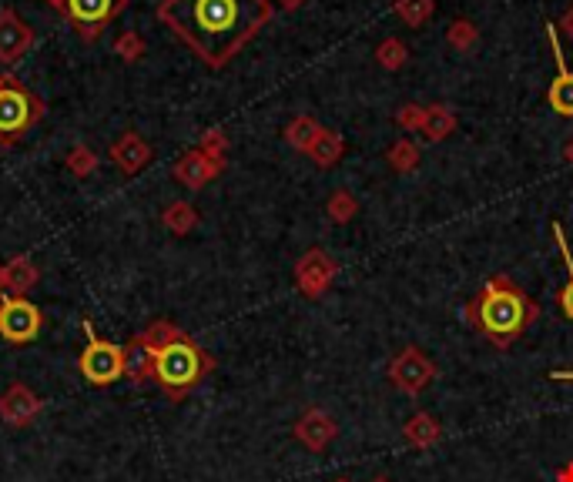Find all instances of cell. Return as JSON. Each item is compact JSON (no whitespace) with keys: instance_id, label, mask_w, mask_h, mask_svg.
<instances>
[{"instance_id":"74e56055","label":"cell","mask_w":573,"mask_h":482,"mask_svg":"<svg viewBox=\"0 0 573 482\" xmlns=\"http://www.w3.org/2000/svg\"><path fill=\"white\" fill-rule=\"evenodd\" d=\"M372 482H393V479H386V476H379V479H372Z\"/></svg>"},{"instance_id":"9a60e30c","label":"cell","mask_w":573,"mask_h":482,"mask_svg":"<svg viewBox=\"0 0 573 482\" xmlns=\"http://www.w3.org/2000/svg\"><path fill=\"white\" fill-rule=\"evenodd\" d=\"M108 154H111L114 168H118L121 175H128V178L141 175V171L151 165V144L141 138V134H135V131L121 134V138L111 144Z\"/></svg>"},{"instance_id":"ffe728a7","label":"cell","mask_w":573,"mask_h":482,"mask_svg":"<svg viewBox=\"0 0 573 482\" xmlns=\"http://www.w3.org/2000/svg\"><path fill=\"white\" fill-rule=\"evenodd\" d=\"M403 436L413 449H429L443 439V429H439V422L429 416V412H416L413 419H406Z\"/></svg>"},{"instance_id":"5bb4252c","label":"cell","mask_w":573,"mask_h":482,"mask_svg":"<svg viewBox=\"0 0 573 482\" xmlns=\"http://www.w3.org/2000/svg\"><path fill=\"white\" fill-rule=\"evenodd\" d=\"M295 439L302 442L305 449H312V452H322L329 446L332 439L339 436V426H336V419L329 416V412H322V409H305L299 419H295Z\"/></svg>"},{"instance_id":"5b68a950","label":"cell","mask_w":573,"mask_h":482,"mask_svg":"<svg viewBox=\"0 0 573 482\" xmlns=\"http://www.w3.org/2000/svg\"><path fill=\"white\" fill-rule=\"evenodd\" d=\"M81 332L88 345L78 355V369L91 385H111L124 379V349L94 332L91 318H81Z\"/></svg>"},{"instance_id":"7a4b0ae2","label":"cell","mask_w":573,"mask_h":482,"mask_svg":"<svg viewBox=\"0 0 573 482\" xmlns=\"http://www.w3.org/2000/svg\"><path fill=\"white\" fill-rule=\"evenodd\" d=\"M463 318L493 349L506 352L540 318V305L510 275H493L463 305Z\"/></svg>"},{"instance_id":"277c9868","label":"cell","mask_w":573,"mask_h":482,"mask_svg":"<svg viewBox=\"0 0 573 482\" xmlns=\"http://www.w3.org/2000/svg\"><path fill=\"white\" fill-rule=\"evenodd\" d=\"M47 104L27 88L21 77L0 71V148H14L44 121Z\"/></svg>"},{"instance_id":"30bf717a","label":"cell","mask_w":573,"mask_h":482,"mask_svg":"<svg viewBox=\"0 0 573 482\" xmlns=\"http://www.w3.org/2000/svg\"><path fill=\"white\" fill-rule=\"evenodd\" d=\"M37 41L34 27L24 21L14 7H4L0 11V64L14 67L17 61H24L31 54V47Z\"/></svg>"},{"instance_id":"44dd1931","label":"cell","mask_w":573,"mask_h":482,"mask_svg":"<svg viewBox=\"0 0 573 482\" xmlns=\"http://www.w3.org/2000/svg\"><path fill=\"white\" fill-rule=\"evenodd\" d=\"M319 131H322V124L312 118V114H295V118L285 124V131H282V138L289 148L295 151H302V154H309L312 148V141L319 138Z\"/></svg>"},{"instance_id":"2e32d148","label":"cell","mask_w":573,"mask_h":482,"mask_svg":"<svg viewBox=\"0 0 573 482\" xmlns=\"http://www.w3.org/2000/svg\"><path fill=\"white\" fill-rule=\"evenodd\" d=\"M124 379H131V385L155 382V349L145 342V335H135L124 345Z\"/></svg>"},{"instance_id":"f35d334b","label":"cell","mask_w":573,"mask_h":482,"mask_svg":"<svg viewBox=\"0 0 573 482\" xmlns=\"http://www.w3.org/2000/svg\"><path fill=\"white\" fill-rule=\"evenodd\" d=\"M336 482H349V479H336Z\"/></svg>"},{"instance_id":"cb8c5ba5","label":"cell","mask_w":573,"mask_h":482,"mask_svg":"<svg viewBox=\"0 0 573 482\" xmlns=\"http://www.w3.org/2000/svg\"><path fill=\"white\" fill-rule=\"evenodd\" d=\"M419 158H423V151H419V144L413 138H399V141H393V148L386 151L389 168L399 171V175H409V171H416L419 168Z\"/></svg>"},{"instance_id":"52a82bcc","label":"cell","mask_w":573,"mask_h":482,"mask_svg":"<svg viewBox=\"0 0 573 482\" xmlns=\"http://www.w3.org/2000/svg\"><path fill=\"white\" fill-rule=\"evenodd\" d=\"M41 308L24 295H0V335L11 345H27L41 332Z\"/></svg>"},{"instance_id":"484cf974","label":"cell","mask_w":573,"mask_h":482,"mask_svg":"<svg viewBox=\"0 0 573 482\" xmlns=\"http://www.w3.org/2000/svg\"><path fill=\"white\" fill-rule=\"evenodd\" d=\"M326 215H329L332 225H349V221L359 215V201H356V195H352L349 188L332 191V198L326 201Z\"/></svg>"},{"instance_id":"4dcf8cb0","label":"cell","mask_w":573,"mask_h":482,"mask_svg":"<svg viewBox=\"0 0 573 482\" xmlns=\"http://www.w3.org/2000/svg\"><path fill=\"white\" fill-rule=\"evenodd\" d=\"M423 121H426V104H416V101H409L403 104V108L396 111V124L403 131H423Z\"/></svg>"},{"instance_id":"8d00e7d4","label":"cell","mask_w":573,"mask_h":482,"mask_svg":"<svg viewBox=\"0 0 573 482\" xmlns=\"http://www.w3.org/2000/svg\"><path fill=\"white\" fill-rule=\"evenodd\" d=\"M563 158H567V161H570V165H573V134H570V141H567V144H563Z\"/></svg>"},{"instance_id":"4316f807","label":"cell","mask_w":573,"mask_h":482,"mask_svg":"<svg viewBox=\"0 0 573 482\" xmlns=\"http://www.w3.org/2000/svg\"><path fill=\"white\" fill-rule=\"evenodd\" d=\"M446 44L460 54L473 51V47L480 44V27H476L473 21H466V17H456V21L446 27Z\"/></svg>"},{"instance_id":"e0dca14e","label":"cell","mask_w":573,"mask_h":482,"mask_svg":"<svg viewBox=\"0 0 573 482\" xmlns=\"http://www.w3.org/2000/svg\"><path fill=\"white\" fill-rule=\"evenodd\" d=\"M41 278V268H37L27 255H14L11 262L4 265V292L11 295H27Z\"/></svg>"},{"instance_id":"836d02e7","label":"cell","mask_w":573,"mask_h":482,"mask_svg":"<svg viewBox=\"0 0 573 482\" xmlns=\"http://www.w3.org/2000/svg\"><path fill=\"white\" fill-rule=\"evenodd\" d=\"M279 11H285V14H292V11H299V7L305 4V0H272Z\"/></svg>"},{"instance_id":"7c38bea8","label":"cell","mask_w":573,"mask_h":482,"mask_svg":"<svg viewBox=\"0 0 573 482\" xmlns=\"http://www.w3.org/2000/svg\"><path fill=\"white\" fill-rule=\"evenodd\" d=\"M225 171V161H215L212 154H205L202 148H191L185 151L181 158L175 161V168H171V178L178 181V185H185L191 191H202L205 185H212V181Z\"/></svg>"},{"instance_id":"9c48e42d","label":"cell","mask_w":573,"mask_h":482,"mask_svg":"<svg viewBox=\"0 0 573 482\" xmlns=\"http://www.w3.org/2000/svg\"><path fill=\"white\" fill-rule=\"evenodd\" d=\"M339 275V265L322 252V248H309L299 262H295V288L305 298H322L332 288Z\"/></svg>"},{"instance_id":"f1b7e54d","label":"cell","mask_w":573,"mask_h":482,"mask_svg":"<svg viewBox=\"0 0 573 482\" xmlns=\"http://www.w3.org/2000/svg\"><path fill=\"white\" fill-rule=\"evenodd\" d=\"M98 165H101V158L88 148V144H74V148L68 151V171H71V175L88 178V175L98 171Z\"/></svg>"},{"instance_id":"83f0119b","label":"cell","mask_w":573,"mask_h":482,"mask_svg":"<svg viewBox=\"0 0 573 482\" xmlns=\"http://www.w3.org/2000/svg\"><path fill=\"white\" fill-rule=\"evenodd\" d=\"M376 61L379 67H386V71H403L409 61V47L399 41V37H386V41H379L376 47Z\"/></svg>"},{"instance_id":"ab89813d","label":"cell","mask_w":573,"mask_h":482,"mask_svg":"<svg viewBox=\"0 0 573 482\" xmlns=\"http://www.w3.org/2000/svg\"><path fill=\"white\" fill-rule=\"evenodd\" d=\"M47 4H54V0H47Z\"/></svg>"},{"instance_id":"7402d4cb","label":"cell","mask_w":573,"mask_h":482,"mask_svg":"<svg viewBox=\"0 0 573 482\" xmlns=\"http://www.w3.org/2000/svg\"><path fill=\"white\" fill-rule=\"evenodd\" d=\"M553 241H557L560 258H563V268H567V285L560 288V312L573 322V252H570L567 231H563L560 221H553Z\"/></svg>"},{"instance_id":"8fae6325","label":"cell","mask_w":573,"mask_h":482,"mask_svg":"<svg viewBox=\"0 0 573 482\" xmlns=\"http://www.w3.org/2000/svg\"><path fill=\"white\" fill-rule=\"evenodd\" d=\"M547 27V44L553 51V61H557V77L550 81L547 88V104L560 118H573V71L567 67V57H563V47H560V31L557 24H543Z\"/></svg>"},{"instance_id":"1f68e13d","label":"cell","mask_w":573,"mask_h":482,"mask_svg":"<svg viewBox=\"0 0 573 482\" xmlns=\"http://www.w3.org/2000/svg\"><path fill=\"white\" fill-rule=\"evenodd\" d=\"M205 154H212L215 161H225V154H228V138H225V131L222 128H208L202 134V144H198Z\"/></svg>"},{"instance_id":"d4e9b609","label":"cell","mask_w":573,"mask_h":482,"mask_svg":"<svg viewBox=\"0 0 573 482\" xmlns=\"http://www.w3.org/2000/svg\"><path fill=\"white\" fill-rule=\"evenodd\" d=\"M436 11V0H396L393 4V14L403 21L406 27H426L429 17H433Z\"/></svg>"},{"instance_id":"8992f818","label":"cell","mask_w":573,"mask_h":482,"mask_svg":"<svg viewBox=\"0 0 573 482\" xmlns=\"http://www.w3.org/2000/svg\"><path fill=\"white\" fill-rule=\"evenodd\" d=\"M51 7L64 14V21L84 44H94L104 27H111L114 17L128 7V0H54Z\"/></svg>"},{"instance_id":"d6986e66","label":"cell","mask_w":573,"mask_h":482,"mask_svg":"<svg viewBox=\"0 0 573 482\" xmlns=\"http://www.w3.org/2000/svg\"><path fill=\"white\" fill-rule=\"evenodd\" d=\"M342 154H346V138L329 128H322L319 138H315L309 148V158L315 161V168H336L342 161Z\"/></svg>"},{"instance_id":"ac0fdd59","label":"cell","mask_w":573,"mask_h":482,"mask_svg":"<svg viewBox=\"0 0 573 482\" xmlns=\"http://www.w3.org/2000/svg\"><path fill=\"white\" fill-rule=\"evenodd\" d=\"M456 124H460V118H456V111L450 108V104H426V121H423V138L429 144L436 141H446L450 134L456 131Z\"/></svg>"},{"instance_id":"6da1fadb","label":"cell","mask_w":573,"mask_h":482,"mask_svg":"<svg viewBox=\"0 0 573 482\" xmlns=\"http://www.w3.org/2000/svg\"><path fill=\"white\" fill-rule=\"evenodd\" d=\"M272 0H161L158 21L205 67L222 71L272 21Z\"/></svg>"},{"instance_id":"3957f363","label":"cell","mask_w":573,"mask_h":482,"mask_svg":"<svg viewBox=\"0 0 573 482\" xmlns=\"http://www.w3.org/2000/svg\"><path fill=\"white\" fill-rule=\"evenodd\" d=\"M141 335L155 349V385L171 402H181L191 389L202 385L205 375H212L215 369L212 355L191 339L185 329L168 322V318L151 322Z\"/></svg>"},{"instance_id":"ba28073f","label":"cell","mask_w":573,"mask_h":482,"mask_svg":"<svg viewBox=\"0 0 573 482\" xmlns=\"http://www.w3.org/2000/svg\"><path fill=\"white\" fill-rule=\"evenodd\" d=\"M433 379H436V365L429 362L423 349H416V345H406V349L389 362V382L403 395H419Z\"/></svg>"},{"instance_id":"4fadbf2b","label":"cell","mask_w":573,"mask_h":482,"mask_svg":"<svg viewBox=\"0 0 573 482\" xmlns=\"http://www.w3.org/2000/svg\"><path fill=\"white\" fill-rule=\"evenodd\" d=\"M41 409H44L41 395H37L31 385H24V382H11V385H7V392L0 395V419H4L7 426H14V429L31 426V422L41 416Z\"/></svg>"},{"instance_id":"d6a6232c","label":"cell","mask_w":573,"mask_h":482,"mask_svg":"<svg viewBox=\"0 0 573 482\" xmlns=\"http://www.w3.org/2000/svg\"><path fill=\"white\" fill-rule=\"evenodd\" d=\"M557 27H563V34H567L570 41H573V7H567V11H563V17H560Z\"/></svg>"},{"instance_id":"603a6c76","label":"cell","mask_w":573,"mask_h":482,"mask_svg":"<svg viewBox=\"0 0 573 482\" xmlns=\"http://www.w3.org/2000/svg\"><path fill=\"white\" fill-rule=\"evenodd\" d=\"M161 225H165L171 235L185 238L188 231H195L198 225V208L188 205V201H171V205L161 211Z\"/></svg>"},{"instance_id":"f546056e","label":"cell","mask_w":573,"mask_h":482,"mask_svg":"<svg viewBox=\"0 0 573 482\" xmlns=\"http://www.w3.org/2000/svg\"><path fill=\"white\" fill-rule=\"evenodd\" d=\"M114 54H118L124 64L141 61V57H145V37H141L138 31H124V34H118V41H114Z\"/></svg>"},{"instance_id":"d590c367","label":"cell","mask_w":573,"mask_h":482,"mask_svg":"<svg viewBox=\"0 0 573 482\" xmlns=\"http://www.w3.org/2000/svg\"><path fill=\"white\" fill-rule=\"evenodd\" d=\"M557 482H573V462H567V466L557 472Z\"/></svg>"},{"instance_id":"e575fe53","label":"cell","mask_w":573,"mask_h":482,"mask_svg":"<svg viewBox=\"0 0 573 482\" xmlns=\"http://www.w3.org/2000/svg\"><path fill=\"white\" fill-rule=\"evenodd\" d=\"M550 379H553V382H573V369H557V372H550Z\"/></svg>"}]
</instances>
